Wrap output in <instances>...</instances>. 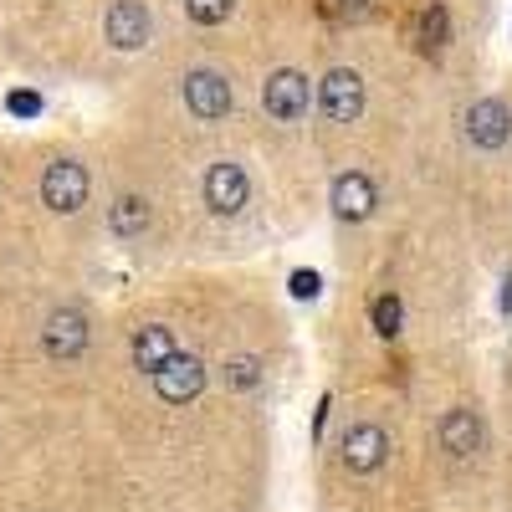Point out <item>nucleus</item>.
<instances>
[{"instance_id":"nucleus-1","label":"nucleus","mask_w":512,"mask_h":512,"mask_svg":"<svg viewBox=\"0 0 512 512\" xmlns=\"http://www.w3.org/2000/svg\"><path fill=\"white\" fill-rule=\"evenodd\" d=\"M93 195V175H88V164H77V159H52L47 169H41V205L52 210V216H77L82 205H88Z\"/></svg>"},{"instance_id":"nucleus-2","label":"nucleus","mask_w":512,"mask_h":512,"mask_svg":"<svg viewBox=\"0 0 512 512\" xmlns=\"http://www.w3.org/2000/svg\"><path fill=\"white\" fill-rule=\"evenodd\" d=\"M180 98H185V108H190L200 123H221V118H231V108H236L231 77H221L216 67H195V72H185Z\"/></svg>"},{"instance_id":"nucleus-3","label":"nucleus","mask_w":512,"mask_h":512,"mask_svg":"<svg viewBox=\"0 0 512 512\" xmlns=\"http://www.w3.org/2000/svg\"><path fill=\"white\" fill-rule=\"evenodd\" d=\"M262 108H267L277 123H297V118L313 108V77L297 72V67H277V72L262 82Z\"/></svg>"},{"instance_id":"nucleus-4","label":"nucleus","mask_w":512,"mask_h":512,"mask_svg":"<svg viewBox=\"0 0 512 512\" xmlns=\"http://www.w3.org/2000/svg\"><path fill=\"white\" fill-rule=\"evenodd\" d=\"M318 113L328 123H354L364 113V72L354 67H333L318 82Z\"/></svg>"},{"instance_id":"nucleus-5","label":"nucleus","mask_w":512,"mask_h":512,"mask_svg":"<svg viewBox=\"0 0 512 512\" xmlns=\"http://www.w3.org/2000/svg\"><path fill=\"white\" fill-rule=\"evenodd\" d=\"M200 195L216 216H241L246 200H251V180H246V169L236 159H216L200 180Z\"/></svg>"},{"instance_id":"nucleus-6","label":"nucleus","mask_w":512,"mask_h":512,"mask_svg":"<svg viewBox=\"0 0 512 512\" xmlns=\"http://www.w3.org/2000/svg\"><path fill=\"white\" fill-rule=\"evenodd\" d=\"M328 205L344 226H364L379 210V190L364 169H344V175H333V185H328Z\"/></svg>"},{"instance_id":"nucleus-7","label":"nucleus","mask_w":512,"mask_h":512,"mask_svg":"<svg viewBox=\"0 0 512 512\" xmlns=\"http://www.w3.org/2000/svg\"><path fill=\"white\" fill-rule=\"evenodd\" d=\"M103 36L113 52H144L149 36H154V16L144 0H113L108 16H103Z\"/></svg>"},{"instance_id":"nucleus-8","label":"nucleus","mask_w":512,"mask_h":512,"mask_svg":"<svg viewBox=\"0 0 512 512\" xmlns=\"http://www.w3.org/2000/svg\"><path fill=\"white\" fill-rule=\"evenodd\" d=\"M154 395L164 400V405H190V400H200V390H205V364H200V354H175V359H164L154 374Z\"/></svg>"},{"instance_id":"nucleus-9","label":"nucleus","mask_w":512,"mask_h":512,"mask_svg":"<svg viewBox=\"0 0 512 512\" xmlns=\"http://www.w3.org/2000/svg\"><path fill=\"white\" fill-rule=\"evenodd\" d=\"M88 338H93V328H88V313L82 308H57L52 318H47V328H41V349H47L52 359H82V349H88Z\"/></svg>"},{"instance_id":"nucleus-10","label":"nucleus","mask_w":512,"mask_h":512,"mask_svg":"<svg viewBox=\"0 0 512 512\" xmlns=\"http://www.w3.org/2000/svg\"><path fill=\"white\" fill-rule=\"evenodd\" d=\"M466 139H472V149H502L512 139V108L502 98H477L472 108H466Z\"/></svg>"},{"instance_id":"nucleus-11","label":"nucleus","mask_w":512,"mask_h":512,"mask_svg":"<svg viewBox=\"0 0 512 512\" xmlns=\"http://www.w3.org/2000/svg\"><path fill=\"white\" fill-rule=\"evenodd\" d=\"M410 41H415V52L425 62L446 57V41H451V11H446V0H420L415 16H410Z\"/></svg>"},{"instance_id":"nucleus-12","label":"nucleus","mask_w":512,"mask_h":512,"mask_svg":"<svg viewBox=\"0 0 512 512\" xmlns=\"http://www.w3.org/2000/svg\"><path fill=\"white\" fill-rule=\"evenodd\" d=\"M384 461H390V431H384V425H349V436H344V466L349 472L369 477Z\"/></svg>"},{"instance_id":"nucleus-13","label":"nucleus","mask_w":512,"mask_h":512,"mask_svg":"<svg viewBox=\"0 0 512 512\" xmlns=\"http://www.w3.org/2000/svg\"><path fill=\"white\" fill-rule=\"evenodd\" d=\"M436 436H441V451H451L456 461H466V456L482 451V420H477V410L456 405V410L441 415V431Z\"/></svg>"},{"instance_id":"nucleus-14","label":"nucleus","mask_w":512,"mask_h":512,"mask_svg":"<svg viewBox=\"0 0 512 512\" xmlns=\"http://www.w3.org/2000/svg\"><path fill=\"white\" fill-rule=\"evenodd\" d=\"M180 349H175V333H169L164 323H144V328H134V338H128V359H134V369H144V374H154L164 359H175Z\"/></svg>"},{"instance_id":"nucleus-15","label":"nucleus","mask_w":512,"mask_h":512,"mask_svg":"<svg viewBox=\"0 0 512 512\" xmlns=\"http://www.w3.org/2000/svg\"><path fill=\"white\" fill-rule=\"evenodd\" d=\"M149 221H154V205H149L144 195H118V200L108 205V231H113L118 241L144 236V231H149Z\"/></svg>"},{"instance_id":"nucleus-16","label":"nucleus","mask_w":512,"mask_h":512,"mask_svg":"<svg viewBox=\"0 0 512 512\" xmlns=\"http://www.w3.org/2000/svg\"><path fill=\"white\" fill-rule=\"evenodd\" d=\"M369 323H374L379 338H400V328H405V303H400L395 292H379L374 303H369Z\"/></svg>"},{"instance_id":"nucleus-17","label":"nucleus","mask_w":512,"mask_h":512,"mask_svg":"<svg viewBox=\"0 0 512 512\" xmlns=\"http://www.w3.org/2000/svg\"><path fill=\"white\" fill-rule=\"evenodd\" d=\"M256 384H262V359H251V354L226 359V390L246 395V390H256Z\"/></svg>"},{"instance_id":"nucleus-18","label":"nucleus","mask_w":512,"mask_h":512,"mask_svg":"<svg viewBox=\"0 0 512 512\" xmlns=\"http://www.w3.org/2000/svg\"><path fill=\"white\" fill-rule=\"evenodd\" d=\"M236 11V0H185V16L195 26H226Z\"/></svg>"},{"instance_id":"nucleus-19","label":"nucleus","mask_w":512,"mask_h":512,"mask_svg":"<svg viewBox=\"0 0 512 512\" xmlns=\"http://www.w3.org/2000/svg\"><path fill=\"white\" fill-rule=\"evenodd\" d=\"M287 292L297 297V303H318V297H323V277L313 267H292L287 272Z\"/></svg>"},{"instance_id":"nucleus-20","label":"nucleus","mask_w":512,"mask_h":512,"mask_svg":"<svg viewBox=\"0 0 512 512\" xmlns=\"http://www.w3.org/2000/svg\"><path fill=\"white\" fill-rule=\"evenodd\" d=\"M41 108H47V98H41L36 88H11L6 93V113L11 118H26L31 123V118H41Z\"/></svg>"},{"instance_id":"nucleus-21","label":"nucleus","mask_w":512,"mask_h":512,"mask_svg":"<svg viewBox=\"0 0 512 512\" xmlns=\"http://www.w3.org/2000/svg\"><path fill=\"white\" fill-rule=\"evenodd\" d=\"M318 11L328 21H364L369 16V0H318Z\"/></svg>"},{"instance_id":"nucleus-22","label":"nucleus","mask_w":512,"mask_h":512,"mask_svg":"<svg viewBox=\"0 0 512 512\" xmlns=\"http://www.w3.org/2000/svg\"><path fill=\"white\" fill-rule=\"evenodd\" d=\"M328 410H333V395H323V400H318V410H313V446L323 441V425H328Z\"/></svg>"},{"instance_id":"nucleus-23","label":"nucleus","mask_w":512,"mask_h":512,"mask_svg":"<svg viewBox=\"0 0 512 512\" xmlns=\"http://www.w3.org/2000/svg\"><path fill=\"white\" fill-rule=\"evenodd\" d=\"M497 313H502V318H512V272L502 277V292H497Z\"/></svg>"}]
</instances>
